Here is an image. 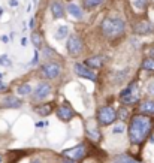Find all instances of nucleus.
<instances>
[{
  "label": "nucleus",
  "mask_w": 154,
  "mask_h": 163,
  "mask_svg": "<svg viewBox=\"0 0 154 163\" xmlns=\"http://www.w3.org/2000/svg\"><path fill=\"white\" fill-rule=\"evenodd\" d=\"M17 93H18L20 96H27V94H30V93H32V87H30L27 82H26V84H21V85L18 87Z\"/></svg>",
  "instance_id": "6ab92c4d"
},
{
  "label": "nucleus",
  "mask_w": 154,
  "mask_h": 163,
  "mask_svg": "<svg viewBox=\"0 0 154 163\" xmlns=\"http://www.w3.org/2000/svg\"><path fill=\"white\" fill-rule=\"evenodd\" d=\"M35 111L38 112L39 115H40V117H46V115H49V114H51L52 108H51V105L45 103V105H40V106H38V108H36Z\"/></svg>",
  "instance_id": "f3484780"
},
{
  "label": "nucleus",
  "mask_w": 154,
  "mask_h": 163,
  "mask_svg": "<svg viewBox=\"0 0 154 163\" xmlns=\"http://www.w3.org/2000/svg\"><path fill=\"white\" fill-rule=\"evenodd\" d=\"M66 48H68V52L74 57L79 55L82 52V42L81 39L75 36V35H71L69 39H68V43H66Z\"/></svg>",
  "instance_id": "423d86ee"
},
{
  "label": "nucleus",
  "mask_w": 154,
  "mask_h": 163,
  "mask_svg": "<svg viewBox=\"0 0 154 163\" xmlns=\"http://www.w3.org/2000/svg\"><path fill=\"white\" fill-rule=\"evenodd\" d=\"M153 127L151 118L148 115H135L129 126V138L132 144H141L150 135Z\"/></svg>",
  "instance_id": "f257e3e1"
},
{
  "label": "nucleus",
  "mask_w": 154,
  "mask_h": 163,
  "mask_svg": "<svg viewBox=\"0 0 154 163\" xmlns=\"http://www.w3.org/2000/svg\"><path fill=\"white\" fill-rule=\"evenodd\" d=\"M102 64H103V58L99 57V55L90 57V58L85 61V66H88V67H91V69H99V67H102Z\"/></svg>",
  "instance_id": "f8f14e48"
},
{
  "label": "nucleus",
  "mask_w": 154,
  "mask_h": 163,
  "mask_svg": "<svg viewBox=\"0 0 154 163\" xmlns=\"http://www.w3.org/2000/svg\"><path fill=\"white\" fill-rule=\"evenodd\" d=\"M117 117H118L120 120H126V118L129 117V111H127V108H126V106H121V108L118 109V112H117Z\"/></svg>",
  "instance_id": "393cba45"
},
{
  "label": "nucleus",
  "mask_w": 154,
  "mask_h": 163,
  "mask_svg": "<svg viewBox=\"0 0 154 163\" xmlns=\"http://www.w3.org/2000/svg\"><path fill=\"white\" fill-rule=\"evenodd\" d=\"M141 112L145 115H154V102L153 100H145L141 103Z\"/></svg>",
  "instance_id": "ddd939ff"
},
{
  "label": "nucleus",
  "mask_w": 154,
  "mask_h": 163,
  "mask_svg": "<svg viewBox=\"0 0 154 163\" xmlns=\"http://www.w3.org/2000/svg\"><path fill=\"white\" fill-rule=\"evenodd\" d=\"M9 5H11V6H17V5H18V0H11Z\"/></svg>",
  "instance_id": "cd10ccee"
},
{
  "label": "nucleus",
  "mask_w": 154,
  "mask_h": 163,
  "mask_svg": "<svg viewBox=\"0 0 154 163\" xmlns=\"http://www.w3.org/2000/svg\"><path fill=\"white\" fill-rule=\"evenodd\" d=\"M60 72H61L60 64L52 63V61L45 63V64L40 67V74H42L45 78H48V80H54V78H57V77L60 75Z\"/></svg>",
  "instance_id": "39448f33"
},
{
  "label": "nucleus",
  "mask_w": 154,
  "mask_h": 163,
  "mask_svg": "<svg viewBox=\"0 0 154 163\" xmlns=\"http://www.w3.org/2000/svg\"><path fill=\"white\" fill-rule=\"evenodd\" d=\"M115 163H139L138 160H135V159H132V157H129V156H117L115 157Z\"/></svg>",
  "instance_id": "5701e85b"
},
{
  "label": "nucleus",
  "mask_w": 154,
  "mask_h": 163,
  "mask_svg": "<svg viewBox=\"0 0 154 163\" xmlns=\"http://www.w3.org/2000/svg\"><path fill=\"white\" fill-rule=\"evenodd\" d=\"M2 77H3V75H2V74H0V78H2Z\"/></svg>",
  "instance_id": "e433bc0d"
},
{
  "label": "nucleus",
  "mask_w": 154,
  "mask_h": 163,
  "mask_svg": "<svg viewBox=\"0 0 154 163\" xmlns=\"http://www.w3.org/2000/svg\"><path fill=\"white\" fill-rule=\"evenodd\" d=\"M68 35H69V29H68V26H61V27H58V30H57V33H55V39L61 41V39H64Z\"/></svg>",
  "instance_id": "a211bd4d"
},
{
  "label": "nucleus",
  "mask_w": 154,
  "mask_h": 163,
  "mask_svg": "<svg viewBox=\"0 0 154 163\" xmlns=\"http://www.w3.org/2000/svg\"><path fill=\"white\" fill-rule=\"evenodd\" d=\"M0 163H2V156H0Z\"/></svg>",
  "instance_id": "c9c22d12"
},
{
  "label": "nucleus",
  "mask_w": 154,
  "mask_h": 163,
  "mask_svg": "<svg viewBox=\"0 0 154 163\" xmlns=\"http://www.w3.org/2000/svg\"><path fill=\"white\" fill-rule=\"evenodd\" d=\"M68 159H71V160H79V159H82L84 156H85V147L84 145H78L75 148H71V150H66L64 153H63Z\"/></svg>",
  "instance_id": "1a4fd4ad"
},
{
  "label": "nucleus",
  "mask_w": 154,
  "mask_h": 163,
  "mask_svg": "<svg viewBox=\"0 0 154 163\" xmlns=\"http://www.w3.org/2000/svg\"><path fill=\"white\" fill-rule=\"evenodd\" d=\"M2 88H5V85H3V82L0 81V90H2Z\"/></svg>",
  "instance_id": "473e14b6"
},
{
  "label": "nucleus",
  "mask_w": 154,
  "mask_h": 163,
  "mask_svg": "<svg viewBox=\"0 0 154 163\" xmlns=\"http://www.w3.org/2000/svg\"><path fill=\"white\" fill-rule=\"evenodd\" d=\"M117 118V111L112 108V106H102L99 109V114H97V120L100 124L103 126H109L115 121Z\"/></svg>",
  "instance_id": "7ed1b4c3"
},
{
  "label": "nucleus",
  "mask_w": 154,
  "mask_h": 163,
  "mask_svg": "<svg viewBox=\"0 0 154 163\" xmlns=\"http://www.w3.org/2000/svg\"><path fill=\"white\" fill-rule=\"evenodd\" d=\"M51 14H52L54 18H61L64 15V9H63V6L58 2H54L51 5Z\"/></svg>",
  "instance_id": "4468645a"
},
{
  "label": "nucleus",
  "mask_w": 154,
  "mask_h": 163,
  "mask_svg": "<svg viewBox=\"0 0 154 163\" xmlns=\"http://www.w3.org/2000/svg\"><path fill=\"white\" fill-rule=\"evenodd\" d=\"M2 105L5 106V108H15V109H18V108H21V100L18 99V97H15V96H6L3 100H2Z\"/></svg>",
  "instance_id": "9b49d317"
},
{
  "label": "nucleus",
  "mask_w": 154,
  "mask_h": 163,
  "mask_svg": "<svg viewBox=\"0 0 154 163\" xmlns=\"http://www.w3.org/2000/svg\"><path fill=\"white\" fill-rule=\"evenodd\" d=\"M123 132H124V124H123V123L114 126V129H112V133H114V135H120V133H123Z\"/></svg>",
  "instance_id": "a878e982"
},
{
  "label": "nucleus",
  "mask_w": 154,
  "mask_h": 163,
  "mask_svg": "<svg viewBox=\"0 0 154 163\" xmlns=\"http://www.w3.org/2000/svg\"><path fill=\"white\" fill-rule=\"evenodd\" d=\"M0 64L2 66H11V60H8V57L3 55V57H0Z\"/></svg>",
  "instance_id": "bb28decb"
},
{
  "label": "nucleus",
  "mask_w": 154,
  "mask_h": 163,
  "mask_svg": "<svg viewBox=\"0 0 154 163\" xmlns=\"http://www.w3.org/2000/svg\"><path fill=\"white\" fill-rule=\"evenodd\" d=\"M32 163H39V162H38V160H33V162H32Z\"/></svg>",
  "instance_id": "f704fd0d"
},
{
  "label": "nucleus",
  "mask_w": 154,
  "mask_h": 163,
  "mask_svg": "<svg viewBox=\"0 0 154 163\" xmlns=\"http://www.w3.org/2000/svg\"><path fill=\"white\" fill-rule=\"evenodd\" d=\"M51 94V85L48 82H40L36 90H35V94H33V99L38 102V100H43L46 99L48 96Z\"/></svg>",
  "instance_id": "6e6552de"
},
{
  "label": "nucleus",
  "mask_w": 154,
  "mask_h": 163,
  "mask_svg": "<svg viewBox=\"0 0 154 163\" xmlns=\"http://www.w3.org/2000/svg\"><path fill=\"white\" fill-rule=\"evenodd\" d=\"M135 30H136L138 35H147V33H150V32L153 30V26H151L150 23L144 21V23H139V24L135 27Z\"/></svg>",
  "instance_id": "2eb2a0df"
},
{
  "label": "nucleus",
  "mask_w": 154,
  "mask_h": 163,
  "mask_svg": "<svg viewBox=\"0 0 154 163\" xmlns=\"http://www.w3.org/2000/svg\"><path fill=\"white\" fill-rule=\"evenodd\" d=\"M55 114H57V118H60L61 121H71L72 117H74V111L68 105L58 106V109L55 111Z\"/></svg>",
  "instance_id": "9d476101"
},
{
  "label": "nucleus",
  "mask_w": 154,
  "mask_h": 163,
  "mask_svg": "<svg viewBox=\"0 0 154 163\" xmlns=\"http://www.w3.org/2000/svg\"><path fill=\"white\" fill-rule=\"evenodd\" d=\"M74 69H75V74H77L78 77L85 78V80H90V81H96V74L93 71H90L88 66L81 64V63H75Z\"/></svg>",
  "instance_id": "0eeeda50"
},
{
  "label": "nucleus",
  "mask_w": 154,
  "mask_h": 163,
  "mask_svg": "<svg viewBox=\"0 0 154 163\" xmlns=\"http://www.w3.org/2000/svg\"><path fill=\"white\" fill-rule=\"evenodd\" d=\"M148 90H150V93H151V94L154 96V82L151 84V85H150V88H148Z\"/></svg>",
  "instance_id": "c85d7f7f"
},
{
  "label": "nucleus",
  "mask_w": 154,
  "mask_h": 163,
  "mask_svg": "<svg viewBox=\"0 0 154 163\" xmlns=\"http://www.w3.org/2000/svg\"><path fill=\"white\" fill-rule=\"evenodd\" d=\"M138 90H136V87L133 85V84H130L129 87H126L123 91H121V94H120V99H121V102L124 103V105H133L135 102H138Z\"/></svg>",
  "instance_id": "20e7f679"
},
{
  "label": "nucleus",
  "mask_w": 154,
  "mask_h": 163,
  "mask_svg": "<svg viewBox=\"0 0 154 163\" xmlns=\"http://www.w3.org/2000/svg\"><path fill=\"white\" fill-rule=\"evenodd\" d=\"M142 69L144 71H150L153 72L154 71V57H150V58H145L144 63H142Z\"/></svg>",
  "instance_id": "4be33fe9"
},
{
  "label": "nucleus",
  "mask_w": 154,
  "mask_h": 163,
  "mask_svg": "<svg viewBox=\"0 0 154 163\" xmlns=\"http://www.w3.org/2000/svg\"><path fill=\"white\" fill-rule=\"evenodd\" d=\"M32 42H33V45H35L36 49H38V48H42L43 41H42V36L39 35L38 32H33V33H32Z\"/></svg>",
  "instance_id": "aec40b11"
},
{
  "label": "nucleus",
  "mask_w": 154,
  "mask_h": 163,
  "mask_svg": "<svg viewBox=\"0 0 154 163\" xmlns=\"http://www.w3.org/2000/svg\"><path fill=\"white\" fill-rule=\"evenodd\" d=\"M147 2H148V0H130L132 6H133L135 9H138V11H144V9L147 8Z\"/></svg>",
  "instance_id": "412c9836"
},
{
  "label": "nucleus",
  "mask_w": 154,
  "mask_h": 163,
  "mask_svg": "<svg viewBox=\"0 0 154 163\" xmlns=\"http://www.w3.org/2000/svg\"><path fill=\"white\" fill-rule=\"evenodd\" d=\"M102 3H103V0H84V6L87 9H93V8L102 5Z\"/></svg>",
  "instance_id": "b1692460"
},
{
  "label": "nucleus",
  "mask_w": 154,
  "mask_h": 163,
  "mask_svg": "<svg viewBox=\"0 0 154 163\" xmlns=\"http://www.w3.org/2000/svg\"><path fill=\"white\" fill-rule=\"evenodd\" d=\"M33 26H35V20L32 18V20H30V27H33Z\"/></svg>",
  "instance_id": "2f4dec72"
},
{
  "label": "nucleus",
  "mask_w": 154,
  "mask_h": 163,
  "mask_svg": "<svg viewBox=\"0 0 154 163\" xmlns=\"http://www.w3.org/2000/svg\"><path fill=\"white\" fill-rule=\"evenodd\" d=\"M63 163H77L75 160H71V159H66V160H63Z\"/></svg>",
  "instance_id": "7c9ffc66"
},
{
  "label": "nucleus",
  "mask_w": 154,
  "mask_h": 163,
  "mask_svg": "<svg viewBox=\"0 0 154 163\" xmlns=\"http://www.w3.org/2000/svg\"><path fill=\"white\" fill-rule=\"evenodd\" d=\"M68 12H69L74 18H77V20H79V18L82 17V12H81L79 6L75 5V3H69V5H68Z\"/></svg>",
  "instance_id": "dca6fc26"
},
{
  "label": "nucleus",
  "mask_w": 154,
  "mask_h": 163,
  "mask_svg": "<svg viewBox=\"0 0 154 163\" xmlns=\"http://www.w3.org/2000/svg\"><path fill=\"white\" fill-rule=\"evenodd\" d=\"M36 61H38V51H35V58H33V61H32V63L35 64Z\"/></svg>",
  "instance_id": "c756f323"
},
{
  "label": "nucleus",
  "mask_w": 154,
  "mask_h": 163,
  "mask_svg": "<svg viewBox=\"0 0 154 163\" xmlns=\"http://www.w3.org/2000/svg\"><path fill=\"white\" fill-rule=\"evenodd\" d=\"M126 30V23L124 20L118 18V17H108L103 20L102 23V32L106 38H118L120 35H123Z\"/></svg>",
  "instance_id": "f03ea898"
},
{
  "label": "nucleus",
  "mask_w": 154,
  "mask_h": 163,
  "mask_svg": "<svg viewBox=\"0 0 154 163\" xmlns=\"http://www.w3.org/2000/svg\"><path fill=\"white\" fill-rule=\"evenodd\" d=\"M2 12H3V9H2V8H0V15H2Z\"/></svg>",
  "instance_id": "72a5a7b5"
}]
</instances>
